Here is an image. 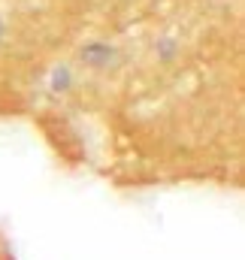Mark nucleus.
I'll list each match as a JSON object with an SVG mask.
<instances>
[{
	"mask_svg": "<svg viewBox=\"0 0 245 260\" xmlns=\"http://www.w3.org/2000/svg\"><path fill=\"white\" fill-rule=\"evenodd\" d=\"M0 34H3V27H0Z\"/></svg>",
	"mask_w": 245,
	"mask_h": 260,
	"instance_id": "f257e3e1",
	"label": "nucleus"
}]
</instances>
